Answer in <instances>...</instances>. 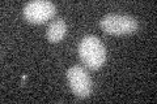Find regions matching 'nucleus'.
<instances>
[{"label":"nucleus","instance_id":"f257e3e1","mask_svg":"<svg viewBox=\"0 0 157 104\" xmlns=\"http://www.w3.org/2000/svg\"><path fill=\"white\" fill-rule=\"evenodd\" d=\"M78 56L89 69L97 70L104 65L106 60V49L100 38L86 35L78 44Z\"/></svg>","mask_w":157,"mask_h":104},{"label":"nucleus","instance_id":"f03ea898","mask_svg":"<svg viewBox=\"0 0 157 104\" xmlns=\"http://www.w3.org/2000/svg\"><path fill=\"white\" fill-rule=\"evenodd\" d=\"M101 29L113 35H127L136 33L139 23L137 20L127 14H106L100 21Z\"/></svg>","mask_w":157,"mask_h":104},{"label":"nucleus","instance_id":"7ed1b4c3","mask_svg":"<svg viewBox=\"0 0 157 104\" xmlns=\"http://www.w3.org/2000/svg\"><path fill=\"white\" fill-rule=\"evenodd\" d=\"M67 80L71 90L78 99L89 98L92 94V80L89 73L80 65H73L67 70Z\"/></svg>","mask_w":157,"mask_h":104},{"label":"nucleus","instance_id":"20e7f679","mask_svg":"<svg viewBox=\"0 0 157 104\" xmlns=\"http://www.w3.org/2000/svg\"><path fill=\"white\" fill-rule=\"evenodd\" d=\"M56 8L47 0H33L24 7V17L32 23H43L55 16Z\"/></svg>","mask_w":157,"mask_h":104},{"label":"nucleus","instance_id":"39448f33","mask_svg":"<svg viewBox=\"0 0 157 104\" xmlns=\"http://www.w3.org/2000/svg\"><path fill=\"white\" fill-rule=\"evenodd\" d=\"M66 34H67V22L63 18H55L48 25L46 38L48 39V42L58 43L66 37Z\"/></svg>","mask_w":157,"mask_h":104}]
</instances>
